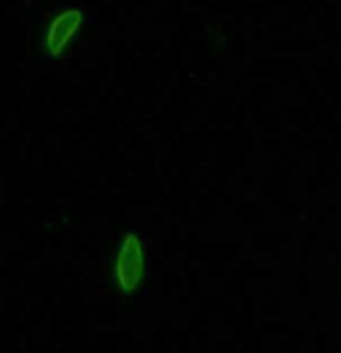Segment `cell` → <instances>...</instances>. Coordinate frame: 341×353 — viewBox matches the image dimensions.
<instances>
[{
	"instance_id": "obj_1",
	"label": "cell",
	"mask_w": 341,
	"mask_h": 353,
	"mask_svg": "<svg viewBox=\"0 0 341 353\" xmlns=\"http://www.w3.org/2000/svg\"><path fill=\"white\" fill-rule=\"evenodd\" d=\"M151 249L140 225H130L112 242L105 261V274L112 291L121 300L137 302L147 293Z\"/></svg>"
},
{
	"instance_id": "obj_2",
	"label": "cell",
	"mask_w": 341,
	"mask_h": 353,
	"mask_svg": "<svg viewBox=\"0 0 341 353\" xmlns=\"http://www.w3.org/2000/svg\"><path fill=\"white\" fill-rule=\"evenodd\" d=\"M86 23V5L79 0H61L47 12L40 28L37 49L47 65H56L79 40Z\"/></svg>"
}]
</instances>
